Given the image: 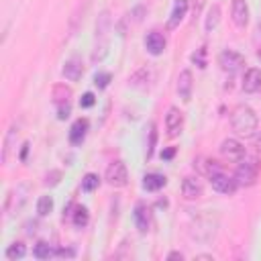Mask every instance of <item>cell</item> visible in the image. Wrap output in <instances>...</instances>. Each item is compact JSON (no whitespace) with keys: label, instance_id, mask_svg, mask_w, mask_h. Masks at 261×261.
<instances>
[{"label":"cell","instance_id":"20","mask_svg":"<svg viewBox=\"0 0 261 261\" xmlns=\"http://www.w3.org/2000/svg\"><path fill=\"white\" fill-rule=\"evenodd\" d=\"M88 220H90L88 208H86V206H75L73 212H71V222H73V226H75V228H84V226L88 224Z\"/></svg>","mask_w":261,"mask_h":261},{"label":"cell","instance_id":"23","mask_svg":"<svg viewBox=\"0 0 261 261\" xmlns=\"http://www.w3.org/2000/svg\"><path fill=\"white\" fill-rule=\"evenodd\" d=\"M16 135H18L16 126H10V128H8V135H6V139H4V149H2V161H4V163L8 161V155H10V149H12V143H14Z\"/></svg>","mask_w":261,"mask_h":261},{"label":"cell","instance_id":"17","mask_svg":"<svg viewBox=\"0 0 261 261\" xmlns=\"http://www.w3.org/2000/svg\"><path fill=\"white\" fill-rule=\"evenodd\" d=\"M186 12H188V0H175L173 10H171L169 20H167V27H169V29H175V27H177V24L184 20Z\"/></svg>","mask_w":261,"mask_h":261},{"label":"cell","instance_id":"2","mask_svg":"<svg viewBox=\"0 0 261 261\" xmlns=\"http://www.w3.org/2000/svg\"><path fill=\"white\" fill-rule=\"evenodd\" d=\"M108 31H110V14L104 10L96 20V47H94V61H102L108 51Z\"/></svg>","mask_w":261,"mask_h":261},{"label":"cell","instance_id":"27","mask_svg":"<svg viewBox=\"0 0 261 261\" xmlns=\"http://www.w3.org/2000/svg\"><path fill=\"white\" fill-rule=\"evenodd\" d=\"M69 96H71V90H69V88H65V86H55V104L69 102Z\"/></svg>","mask_w":261,"mask_h":261},{"label":"cell","instance_id":"33","mask_svg":"<svg viewBox=\"0 0 261 261\" xmlns=\"http://www.w3.org/2000/svg\"><path fill=\"white\" fill-rule=\"evenodd\" d=\"M55 255H57V257H73L75 253H73V249H57Z\"/></svg>","mask_w":261,"mask_h":261},{"label":"cell","instance_id":"28","mask_svg":"<svg viewBox=\"0 0 261 261\" xmlns=\"http://www.w3.org/2000/svg\"><path fill=\"white\" fill-rule=\"evenodd\" d=\"M110 80H112V75H110L108 71H98V73L94 75V86L100 88V90H104V88L110 84Z\"/></svg>","mask_w":261,"mask_h":261},{"label":"cell","instance_id":"5","mask_svg":"<svg viewBox=\"0 0 261 261\" xmlns=\"http://www.w3.org/2000/svg\"><path fill=\"white\" fill-rule=\"evenodd\" d=\"M218 65L222 67V71H228V73H237L239 69L245 67V57L234 51V49H224L220 51L218 55Z\"/></svg>","mask_w":261,"mask_h":261},{"label":"cell","instance_id":"14","mask_svg":"<svg viewBox=\"0 0 261 261\" xmlns=\"http://www.w3.org/2000/svg\"><path fill=\"white\" fill-rule=\"evenodd\" d=\"M61 73H63V77L69 80V82H77V80H82V73H84L82 59H77V57H69V59L63 63Z\"/></svg>","mask_w":261,"mask_h":261},{"label":"cell","instance_id":"40","mask_svg":"<svg viewBox=\"0 0 261 261\" xmlns=\"http://www.w3.org/2000/svg\"><path fill=\"white\" fill-rule=\"evenodd\" d=\"M196 259H210V261H212L214 257H212V255H196Z\"/></svg>","mask_w":261,"mask_h":261},{"label":"cell","instance_id":"12","mask_svg":"<svg viewBox=\"0 0 261 261\" xmlns=\"http://www.w3.org/2000/svg\"><path fill=\"white\" fill-rule=\"evenodd\" d=\"M241 88H243V92H247V94H253V92L261 90V69L249 67V69L245 71V75H243Z\"/></svg>","mask_w":261,"mask_h":261},{"label":"cell","instance_id":"35","mask_svg":"<svg viewBox=\"0 0 261 261\" xmlns=\"http://www.w3.org/2000/svg\"><path fill=\"white\" fill-rule=\"evenodd\" d=\"M35 232H37V222H35V220H33V222L29 220V222H27V234H35Z\"/></svg>","mask_w":261,"mask_h":261},{"label":"cell","instance_id":"25","mask_svg":"<svg viewBox=\"0 0 261 261\" xmlns=\"http://www.w3.org/2000/svg\"><path fill=\"white\" fill-rule=\"evenodd\" d=\"M100 186V177H98V173H86L84 177H82V190L84 192H94L96 188Z\"/></svg>","mask_w":261,"mask_h":261},{"label":"cell","instance_id":"18","mask_svg":"<svg viewBox=\"0 0 261 261\" xmlns=\"http://www.w3.org/2000/svg\"><path fill=\"white\" fill-rule=\"evenodd\" d=\"M165 184H167V177L161 175V173H147V175L143 177V188H145L147 192H157V190H161Z\"/></svg>","mask_w":261,"mask_h":261},{"label":"cell","instance_id":"19","mask_svg":"<svg viewBox=\"0 0 261 261\" xmlns=\"http://www.w3.org/2000/svg\"><path fill=\"white\" fill-rule=\"evenodd\" d=\"M220 22V6L218 4H212L208 8V14H206V22H204V29L206 33H212Z\"/></svg>","mask_w":261,"mask_h":261},{"label":"cell","instance_id":"4","mask_svg":"<svg viewBox=\"0 0 261 261\" xmlns=\"http://www.w3.org/2000/svg\"><path fill=\"white\" fill-rule=\"evenodd\" d=\"M106 181H108L112 188H124V186L128 184V171H126L124 161L116 159V161H112V163L106 167Z\"/></svg>","mask_w":261,"mask_h":261},{"label":"cell","instance_id":"37","mask_svg":"<svg viewBox=\"0 0 261 261\" xmlns=\"http://www.w3.org/2000/svg\"><path fill=\"white\" fill-rule=\"evenodd\" d=\"M253 143H255V149L261 153V130H259V133L253 137Z\"/></svg>","mask_w":261,"mask_h":261},{"label":"cell","instance_id":"3","mask_svg":"<svg viewBox=\"0 0 261 261\" xmlns=\"http://www.w3.org/2000/svg\"><path fill=\"white\" fill-rule=\"evenodd\" d=\"M257 175H259V161L255 157H245L239 161L237 169H234V181L243 188H249L257 181Z\"/></svg>","mask_w":261,"mask_h":261},{"label":"cell","instance_id":"16","mask_svg":"<svg viewBox=\"0 0 261 261\" xmlns=\"http://www.w3.org/2000/svg\"><path fill=\"white\" fill-rule=\"evenodd\" d=\"M88 126H90V122H88L86 118H77V120L71 124V128H69V143H71V145H82L84 139H86Z\"/></svg>","mask_w":261,"mask_h":261},{"label":"cell","instance_id":"41","mask_svg":"<svg viewBox=\"0 0 261 261\" xmlns=\"http://www.w3.org/2000/svg\"><path fill=\"white\" fill-rule=\"evenodd\" d=\"M257 57H259V61H261V49H259V51H257Z\"/></svg>","mask_w":261,"mask_h":261},{"label":"cell","instance_id":"38","mask_svg":"<svg viewBox=\"0 0 261 261\" xmlns=\"http://www.w3.org/2000/svg\"><path fill=\"white\" fill-rule=\"evenodd\" d=\"M167 259H169V261H171V259H179V261H181V259H184V253H179V251H171V253L167 255Z\"/></svg>","mask_w":261,"mask_h":261},{"label":"cell","instance_id":"29","mask_svg":"<svg viewBox=\"0 0 261 261\" xmlns=\"http://www.w3.org/2000/svg\"><path fill=\"white\" fill-rule=\"evenodd\" d=\"M192 61H194L200 69H204V67H206V47H200L196 53H192Z\"/></svg>","mask_w":261,"mask_h":261},{"label":"cell","instance_id":"10","mask_svg":"<svg viewBox=\"0 0 261 261\" xmlns=\"http://www.w3.org/2000/svg\"><path fill=\"white\" fill-rule=\"evenodd\" d=\"M177 96L184 100V102H190L192 100V90H194V77H192V71L190 69H181L179 75H177Z\"/></svg>","mask_w":261,"mask_h":261},{"label":"cell","instance_id":"30","mask_svg":"<svg viewBox=\"0 0 261 261\" xmlns=\"http://www.w3.org/2000/svg\"><path fill=\"white\" fill-rule=\"evenodd\" d=\"M69 114H71V104H69V102L57 104V118H59V120H65Z\"/></svg>","mask_w":261,"mask_h":261},{"label":"cell","instance_id":"7","mask_svg":"<svg viewBox=\"0 0 261 261\" xmlns=\"http://www.w3.org/2000/svg\"><path fill=\"white\" fill-rule=\"evenodd\" d=\"M220 153H222L224 159L234 161V163H239L241 159L247 157V151H245L243 143L237 141V139H224V141L220 143Z\"/></svg>","mask_w":261,"mask_h":261},{"label":"cell","instance_id":"22","mask_svg":"<svg viewBox=\"0 0 261 261\" xmlns=\"http://www.w3.org/2000/svg\"><path fill=\"white\" fill-rule=\"evenodd\" d=\"M33 255H35L37 259H49V257L55 255V251L51 249V245H49L47 241H39V243L35 245V249H33Z\"/></svg>","mask_w":261,"mask_h":261},{"label":"cell","instance_id":"6","mask_svg":"<svg viewBox=\"0 0 261 261\" xmlns=\"http://www.w3.org/2000/svg\"><path fill=\"white\" fill-rule=\"evenodd\" d=\"M208 179H210L212 190H214V192H218V194H226V196H230V194H234V192H237V188H239V184L234 181V177L226 175L224 171L212 173Z\"/></svg>","mask_w":261,"mask_h":261},{"label":"cell","instance_id":"8","mask_svg":"<svg viewBox=\"0 0 261 261\" xmlns=\"http://www.w3.org/2000/svg\"><path fill=\"white\" fill-rule=\"evenodd\" d=\"M165 128L169 137H177L184 128V112L177 106H169L167 114H165Z\"/></svg>","mask_w":261,"mask_h":261},{"label":"cell","instance_id":"34","mask_svg":"<svg viewBox=\"0 0 261 261\" xmlns=\"http://www.w3.org/2000/svg\"><path fill=\"white\" fill-rule=\"evenodd\" d=\"M173 155H175V149H173V147H169V149H163V151H161V157H163V159H171Z\"/></svg>","mask_w":261,"mask_h":261},{"label":"cell","instance_id":"1","mask_svg":"<svg viewBox=\"0 0 261 261\" xmlns=\"http://www.w3.org/2000/svg\"><path fill=\"white\" fill-rule=\"evenodd\" d=\"M230 124H232V128H234L237 135H241V137H253L255 130H257L259 120H257V114H255V110L251 106L239 104L232 110V114H230Z\"/></svg>","mask_w":261,"mask_h":261},{"label":"cell","instance_id":"32","mask_svg":"<svg viewBox=\"0 0 261 261\" xmlns=\"http://www.w3.org/2000/svg\"><path fill=\"white\" fill-rule=\"evenodd\" d=\"M59 177H61V171H51L45 175V186H57L59 184Z\"/></svg>","mask_w":261,"mask_h":261},{"label":"cell","instance_id":"11","mask_svg":"<svg viewBox=\"0 0 261 261\" xmlns=\"http://www.w3.org/2000/svg\"><path fill=\"white\" fill-rule=\"evenodd\" d=\"M202 192H204V184H202V179L198 175L184 177V181H181V194H184L186 200H196V198L202 196Z\"/></svg>","mask_w":261,"mask_h":261},{"label":"cell","instance_id":"24","mask_svg":"<svg viewBox=\"0 0 261 261\" xmlns=\"http://www.w3.org/2000/svg\"><path fill=\"white\" fill-rule=\"evenodd\" d=\"M53 210V198L51 196H41L37 200V214L39 216H49Z\"/></svg>","mask_w":261,"mask_h":261},{"label":"cell","instance_id":"21","mask_svg":"<svg viewBox=\"0 0 261 261\" xmlns=\"http://www.w3.org/2000/svg\"><path fill=\"white\" fill-rule=\"evenodd\" d=\"M24 255H27V247H24V243H20V241H16V243L8 245V249H6V257H8V259H12V261L22 259Z\"/></svg>","mask_w":261,"mask_h":261},{"label":"cell","instance_id":"15","mask_svg":"<svg viewBox=\"0 0 261 261\" xmlns=\"http://www.w3.org/2000/svg\"><path fill=\"white\" fill-rule=\"evenodd\" d=\"M230 14H232V22H234L239 29L247 27V22H249V6H247L245 0H232Z\"/></svg>","mask_w":261,"mask_h":261},{"label":"cell","instance_id":"26","mask_svg":"<svg viewBox=\"0 0 261 261\" xmlns=\"http://www.w3.org/2000/svg\"><path fill=\"white\" fill-rule=\"evenodd\" d=\"M149 139H147V159H151L153 157V151H155V145H157V126H155V122H151L149 124Z\"/></svg>","mask_w":261,"mask_h":261},{"label":"cell","instance_id":"9","mask_svg":"<svg viewBox=\"0 0 261 261\" xmlns=\"http://www.w3.org/2000/svg\"><path fill=\"white\" fill-rule=\"evenodd\" d=\"M133 218H135V224H137L139 232H143V234H145V232H149L153 216H151V208H149V206H147L145 202H139V204L135 206Z\"/></svg>","mask_w":261,"mask_h":261},{"label":"cell","instance_id":"39","mask_svg":"<svg viewBox=\"0 0 261 261\" xmlns=\"http://www.w3.org/2000/svg\"><path fill=\"white\" fill-rule=\"evenodd\" d=\"M27 153H29V143H24V145H22V149H20V161H24V159H27Z\"/></svg>","mask_w":261,"mask_h":261},{"label":"cell","instance_id":"13","mask_svg":"<svg viewBox=\"0 0 261 261\" xmlns=\"http://www.w3.org/2000/svg\"><path fill=\"white\" fill-rule=\"evenodd\" d=\"M165 45H167V41H165V37L161 33H157V31L147 33V37H145V49L151 55H161L165 51Z\"/></svg>","mask_w":261,"mask_h":261},{"label":"cell","instance_id":"31","mask_svg":"<svg viewBox=\"0 0 261 261\" xmlns=\"http://www.w3.org/2000/svg\"><path fill=\"white\" fill-rule=\"evenodd\" d=\"M94 104H96V98H94L92 92H86V94L80 98V106H82V108H90V106H94Z\"/></svg>","mask_w":261,"mask_h":261},{"label":"cell","instance_id":"36","mask_svg":"<svg viewBox=\"0 0 261 261\" xmlns=\"http://www.w3.org/2000/svg\"><path fill=\"white\" fill-rule=\"evenodd\" d=\"M143 12H145V8H143V6H139V8H135V10H133V16H135V20H137V22L143 18V16H141Z\"/></svg>","mask_w":261,"mask_h":261}]
</instances>
